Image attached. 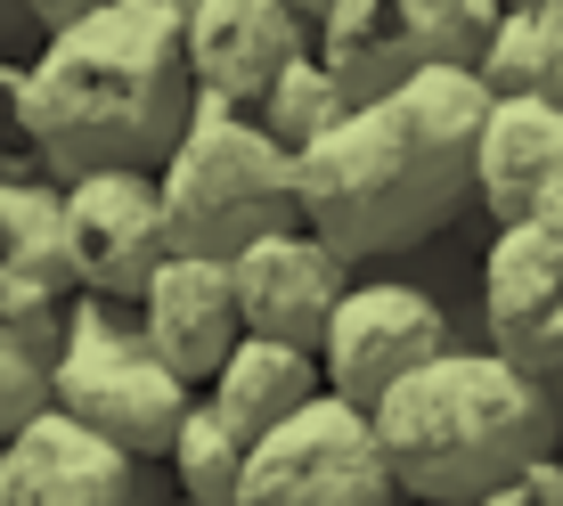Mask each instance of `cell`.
<instances>
[{"label": "cell", "mask_w": 563, "mask_h": 506, "mask_svg": "<svg viewBox=\"0 0 563 506\" xmlns=\"http://www.w3.org/2000/svg\"><path fill=\"white\" fill-rule=\"evenodd\" d=\"M155 197H164L172 253L229 262V253L295 221V155L254 123V107L197 99L172 155L155 164Z\"/></svg>", "instance_id": "4"}, {"label": "cell", "mask_w": 563, "mask_h": 506, "mask_svg": "<svg viewBox=\"0 0 563 506\" xmlns=\"http://www.w3.org/2000/svg\"><path fill=\"white\" fill-rule=\"evenodd\" d=\"M164 9H172V16H188V9H197V0H164Z\"/></svg>", "instance_id": "26"}, {"label": "cell", "mask_w": 563, "mask_h": 506, "mask_svg": "<svg viewBox=\"0 0 563 506\" xmlns=\"http://www.w3.org/2000/svg\"><path fill=\"white\" fill-rule=\"evenodd\" d=\"M188 384L147 352L140 319L107 295H74L66 327L49 352V408H66L74 425H90L123 458H164L172 433L188 417Z\"/></svg>", "instance_id": "5"}, {"label": "cell", "mask_w": 563, "mask_h": 506, "mask_svg": "<svg viewBox=\"0 0 563 506\" xmlns=\"http://www.w3.org/2000/svg\"><path fill=\"white\" fill-rule=\"evenodd\" d=\"M474 506H563V465L555 458H531L522 474H507V482H490Z\"/></svg>", "instance_id": "23"}, {"label": "cell", "mask_w": 563, "mask_h": 506, "mask_svg": "<svg viewBox=\"0 0 563 506\" xmlns=\"http://www.w3.org/2000/svg\"><path fill=\"white\" fill-rule=\"evenodd\" d=\"M376 417L343 393H310L295 417H278L262 441H245V474L229 506H393Z\"/></svg>", "instance_id": "6"}, {"label": "cell", "mask_w": 563, "mask_h": 506, "mask_svg": "<svg viewBox=\"0 0 563 506\" xmlns=\"http://www.w3.org/2000/svg\"><path fill=\"white\" fill-rule=\"evenodd\" d=\"M82 9H99V0H16V16H33L42 33H57V25H74Z\"/></svg>", "instance_id": "24"}, {"label": "cell", "mask_w": 563, "mask_h": 506, "mask_svg": "<svg viewBox=\"0 0 563 506\" xmlns=\"http://www.w3.org/2000/svg\"><path fill=\"white\" fill-rule=\"evenodd\" d=\"M498 9H515V0H498Z\"/></svg>", "instance_id": "28"}, {"label": "cell", "mask_w": 563, "mask_h": 506, "mask_svg": "<svg viewBox=\"0 0 563 506\" xmlns=\"http://www.w3.org/2000/svg\"><path fill=\"white\" fill-rule=\"evenodd\" d=\"M140 458H123L66 408H42L16 433H0V506H131Z\"/></svg>", "instance_id": "12"}, {"label": "cell", "mask_w": 563, "mask_h": 506, "mask_svg": "<svg viewBox=\"0 0 563 506\" xmlns=\"http://www.w3.org/2000/svg\"><path fill=\"white\" fill-rule=\"evenodd\" d=\"M172 506H197V498H172Z\"/></svg>", "instance_id": "27"}, {"label": "cell", "mask_w": 563, "mask_h": 506, "mask_svg": "<svg viewBox=\"0 0 563 506\" xmlns=\"http://www.w3.org/2000/svg\"><path fill=\"white\" fill-rule=\"evenodd\" d=\"M286 9H295V16H302V25H319V16H327V9H335V0H286Z\"/></svg>", "instance_id": "25"}, {"label": "cell", "mask_w": 563, "mask_h": 506, "mask_svg": "<svg viewBox=\"0 0 563 506\" xmlns=\"http://www.w3.org/2000/svg\"><path fill=\"white\" fill-rule=\"evenodd\" d=\"M482 336L522 376L563 367V221H507L482 253Z\"/></svg>", "instance_id": "10"}, {"label": "cell", "mask_w": 563, "mask_h": 506, "mask_svg": "<svg viewBox=\"0 0 563 506\" xmlns=\"http://www.w3.org/2000/svg\"><path fill=\"white\" fill-rule=\"evenodd\" d=\"M482 123H490V82L474 66H433L384 99H360L327 140L295 155V221L343 262H376L433 238L474 197Z\"/></svg>", "instance_id": "1"}, {"label": "cell", "mask_w": 563, "mask_h": 506, "mask_svg": "<svg viewBox=\"0 0 563 506\" xmlns=\"http://www.w3.org/2000/svg\"><path fill=\"white\" fill-rule=\"evenodd\" d=\"M57 245V180H0V270Z\"/></svg>", "instance_id": "21"}, {"label": "cell", "mask_w": 563, "mask_h": 506, "mask_svg": "<svg viewBox=\"0 0 563 506\" xmlns=\"http://www.w3.org/2000/svg\"><path fill=\"white\" fill-rule=\"evenodd\" d=\"M131 319H140L147 352L164 360L188 393H205L212 367L229 360V343L245 336L238 295H229V262H205V253H164L155 278L131 295Z\"/></svg>", "instance_id": "14"}, {"label": "cell", "mask_w": 563, "mask_h": 506, "mask_svg": "<svg viewBox=\"0 0 563 506\" xmlns=\"http://www.w3.org/2000/svg\"><path fill=\"white\" fill-rule=\"evenodd\" d=\"M164 458H172V474H180V498L229 506L238 498V474H245V433H229L205 400H188V417H180V433H172Z\"/></svg>", "instance_id": "19"}, {"label": "cell", "mask_w": 563, "mask_h": 506, "mask_svg": "<svg viewBox=\"0 0 563 506\" xmlns=\"http://www.w3.org/2000/svg\"><path fill=\"white\" fill-rule=\"evenodd\" d=\"M0 180H49L33 114H25V66H16V57H0Z\"/></svg>", "instance_id": "22"}, {"label": "cell", "mask_w": 563, "mask_h": 506, "mask_svg": "<svg viewBox=\"0 0 563 506\" xmlns=\"http://www.w3.org/2000/svg\"><path fill=\"white\" fill-rule=\"evenodd\" d=\"M367 417H376L393 491L424 506H474L490 482L522 474L555 441L548 384L498 360L490 343H450L441 360L409 367Z\"/></svg>", "instance_id": "3"}, {"label": "cell", "mask_w": 563, "mask_h": 506, "mask_svg": "<svg viewBox=\"0 0 563 506\" xmlns=\"http://www.w3.org/2000/svg\"><path fill=\"white\" fill-rule=\"evenodd\" d=\"M474 74L490 99H563V0H515L490 16Z\"/></svg>", "instance_id": "17"}, {"label": "cell", "mask_w": 563, "mask_h": 506, "mask_svg": "<svg viewBox=\"0 0 563 506\" xmlns=\"http://www.w3.org/2000/svg\"><path fill=\"white\" fill-rule=\"evenodd\" d=\"M180 50H188L197 99L254 107L262 90L310 50V25L286 9V0H197V9L180 16Z\"/></svg>", "instance_id": "13"}, {"label": "cell", "mask_w": 563, "mask_h": 506, "mask_svg": "<svg viewBox=\"0 0 563 506\" xmlns=\"http://www.w3.org/2000/svg\"><path fill=\"white\" fill-rule=\"evenodd\" d=\"M498 0H335L310 25L319 66L343 82V99H384L433 66H474Z\"/></svg>", "instance_id": "7"}, {"label": "cell", "mask_w": 563, "mask_h": 506, "mask_svg": "<svg viewBox=\"0 0 563 506\" xmlns=\"http://www.w3.org/2000/svg\"><path fill=\"white\" fill-rule=\"evenodd\" d=\"M25 114L49 180L74 172H155L197 114L180 16L164 0H99L42 33L25 57Z\"/></svg>", "instance_id": "2"}, {"label": "cell", "mask_w": 563, "mask_h": 506, "mask_svg": "<svg viewBox=\"0 0 563 506\" xmlns=\"http://www.w3.org/2000/svg\"><path fill=\"white\" fill-rule=\"evenodd\" d=\"M474 197L490 221H563V99H490L474 147Z\"/></svg>", "instance_id": "15"}, {"label": "cell", "mask_w": 563, "mask_h": 506, "mask_svg": "<svg viewBox=\"0 0 563 506\" xmlns=\"http://www.w3.org/2000/svg\"><path fill=\"white\" fill-rule=\"evenodd\" d=\"M343 286H352V262H343L327 238H310L302 221L269 229V238H254L245 253H229V295H238L245 336H278V343L319 352Z\"/></svg>", "instance_id": "11"}, {"label": "cell", "mask_w": 563, "mask_h": 506, "mask_svg": "<svg viewBox=\"0 0 563 506\" xmlns=\"http://www.w3.org/2000/svg\"><path fill=\"white\" fill-rule=\"evenodd\" d=\"M57 245H66V270L82 295L131 302L155 278V262L172 253L155 172H74V180H57Z\"/></svg>", "instance_id": "9"}, {"label": "cell", "mask_w": 563, "mask_h": 506, "mask_svg": "<svg viewBox=\"0 0 563 506\" xmlns=\"http://www.w3.org/2000/svg\"><path fill=\"white\" fill-rule=\"evenodd\" d=\"M450 310L409 278H352L319 336V384L343 393L352 408H376L409 367L450 352Z\"/></svg>", "instance_id": "8"}, {"label": "cell", "mask_w": 563, "mask_h": 506, "mask_svg": "<svg viewBox=\"0 0 563 506\" xmlns=\"http://www.w3.org/2000/svg\"><path fill=\"white\" fill-rule=\"evenodd\" d=\"M310 393H327V384H319V352L278 343V336H238V343H229V360L212 367V384H205L197 400L229 425V433L262 441L269 425L295 417Z\"/></svg>", "instance_id": "16"}, {"label": "cell", "mask_w": 563, "mask_h": 506, "mask_svg": "<svg viewBox=\"0 0 563 506\" xmlns=\"http://www.w3.org/2000/svg\"><path fill=\"white\" fill-rule=\"evenodd\" d=\"M0 9H16V0H0Z\"/></svg>", "instance_id": "29"}, {"label": "cell", "mask_w": 563, "mask_h": 506, "mask_svg": "<svg viewBox=\"0 0 563 506\" xmlns=\"http://www.w3.org/2000/svg\"><path fill=\"white\" fill-rule=\"evenodd\" d=\"M49 352L57 343H33L16 327H0V433H16L25 417L49 408Z\"/></svg>", "instance_id": "20"}, {"label": "cell", "mask_w": 563, "mask_h": 506, "mask_svg": "<svg viewBox=\"0 0 563 506\" xmlns=\"http://www.w3.org/2000/svg\"><path fill=\"white\" fill-rule=\"evenodd\" d=\"M343 114H352V99H343V82L319 66V50H302L295 66H286L278 82H269L262 99H254V123H262L286 155H302L310 140H327Z\"/></svg>", "instance_id": "18"}]
</instances>
